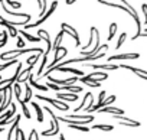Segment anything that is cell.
<instances>
[{
    "instance_id": "obj_3",
    "label": "cell",
    "mask_w": 147,
    "mask_h": 140,
    "mask_svg": "<svg viewBox=\"0 0 147 140\" xmlns=\"http://www.w3.org/2000/svg\"><path fill=\"white\" fill-rule=\"evenodd\" d=\"M58 121H65L66 124H77V126H85L87 123L92 121L94 117L91 114H72L66 117H56Z\"/></svg>"
},
{
    "instance_id": "obj_17",
    "label": "cell",
    "mask_w": 147,
    "mask_h": 140,
    "mask_svg": "<svg viewBox=\"0 0 147 140\" xmlns=\"http://www.w3.org/2000/svg\"><path fill=\"white\" fill-rule=\"evenodd\" d=\"M140 58V53H118V55H113L108 58V62H113V61H121V59H138Z\"/></svg>"
},
{
    "instance_id": "obj_39",
    "label": "cell",
    "mask_w": 147,
    "mask_h": 140,
    "mask_svg": "<svg viewBox=\"0 0 147 140\" xmlns=\"http://www.w3.org/2000/svg\"><path fill=\"white\" fill-rule=\"evenodd\" d=\"M46 61H48V55L43 53V59H42V64H40V66H39L38 77H42V74H43V68H45V65H46Z\"/></svg>"
},
{
    "instance_id": "obj_26",
    "label": "cell",
    "mask_w": 147,
    "mask_h": 140,
    "mask_svg": "<svg viewBox=\"0 0 147 140\" xmlns=\"http://www.w3.org/2000/svg\"><path fill=\"white\" fill-rule=\"evenodd\" d=\"M20 35H22L23 38H26L29 42H40V39H39L38 36H33V35L28 33V32H26V30H23V29H20Z\"/></svg>"
},
{
    "instance_id": "obj_20",
    "label": "cell",
    "mask_w": 147,
    "mask_h": 140,
    "mask_svg": "<svg viewBox=\"0 0 147 140\" xmlns=\"http://www.w3.org/2000/svg\"><path fill=\"white\" fill-rule=\"evenodd\" d=\"M56 98H58L59 101H62V103H65V101L72 103V101H77V100H78V94H72V93H58V94H56Z\"/></svg>"
},
{
    "instance_id": "obj_24",
    "label": "cell",
    "mask_w": 147,
    "mask_h": 140,
    "mask_svg": "<svg viewBox=\"0 0 147 140\" xmlns=\"http://www.w3.org/2000/svg\"><path fill=\"white\" fill-rule=\"evenodd\" d=\"M15 114H16V106L15 104H10V110L6 111L5 114H0V120H10Z\"/></svg>"
},
{
    "instance_id": "obj_42",
    "label": "cell",
    "mask_w": 147,
    "mask_h": 140,
    "mask_svg": "<svg viewBox=\"0 0 147 140\" xmlns=\"http://www.w3.org/2000/svg\"><path fill=\"white\" fill-rule=\"evenodd\" d=\"M7 39H9L7 32H2V39H0V48H3V46L7 43Z\"/></svg>"
},
{
    "instance_id": "obj_16",
    "label": "cell",
    "mask_w": 147,
    "mask_h": 140,
    "mask_svg": "<svg viewBox=\"0 0 147 140\" xmlns=\"http://www.w3.org/2000/svg\"><path fill=\"white\" fill-rule=\"evenodd\" d=\"M77 81H78V77H71V78H66V80H56V78L49 77V83L55 84V85H74Z\"/></svg>"
},
{
    "instance_id": "obj_34",
    "label": "cell",
    "mask_w": 147,
    "mask_h": 140,
    "mask_svg": "<svg viewBox=\"0 0 147 140\" xmlns=\"http://www.w3.org/2000/svg\"><path fill=\"white\" fill-rule=\"evenodd\" d=\"M69 129L72 130H80V131H84V133H90V129L85 127V126H77V124H68Z\"/></svg>"
},
{
    "instance_id": "obj_32",
    "label": "cell",
    "mask_w": 147,
    "mask_h": 140,
    "mask_svg": "<svg viewBox=\"0 0 147 140\" xmlns=\"http://www.w3.org/2000/svg\"><path fill=\"white\" fill-rule=\"evenodd\" d=\"M25 87H26V97H25L22 101L26 104V103H29V101L32 100V87H30L29 84H25Z\"/></svg>"
},
{
    "instance_id": "obj_40",
    "label": "cell",
    "mask_w": 147,
    "mask_h": 140,
    "mask_svg": "<svg viewBox=\"0 0 147 140\" xmlns=\"http://www.w3.org/2000/svg\"><path fill=\"white\" fill-rule=\"evenodd\" d=\"M5 5H9V6H12L13 9L22 7V2H15V0H7V2H5Z\"/></svg>"
},
{
    "instance_id": "obj_49",
    "label": "cell",
    "mask_w": 147,
    "mask_h": 140,
    "mask_svg": "<svg viewBox=\"0 0 147 140\" xmlns=\"http://www.w3.org/2000/svg\"><path fill=\"white\" fill-rule=\"evenodd\" d=\"M72 3H75L74 0H66V5H72Z\"/></svg>"
},
{
    "instance_id": "obj_8",
    "label": "cell",
    "mask_w": 147,
    "mask_h": 140,
    "mask_svg": "<svg viewBox=\"0 0 147 140\" xmlns=\"http://www.w3.org/2000/svg\"><path fill=\"white\" fill-rule=\"evenodd\" d=\"M53 71H59V72H71V74H75V75H78V78L80 77H84V72L81 71V69H75V68H69V66H61V68H51V69H48V71L42 75V77H48L51 72H53Z\"/></svg>"
},
{
    "instance_id": "obj_50",
    "label": "cell",
    "mask_w": 147,
    "mask_h": 140,
    "mask_svg": "<svg viewBox=\"0 0 147 140\" xmlns=\"http://www.w3.org/2000/svg\"><path fill=\"white\" fill-rule=\"evenodd\" d=\"M61 140H66V139H65V136H63V134H62V136H61Z\"/></svg>"
},
{
    "instance_id": "obj_15",
    "label": "cell",
    "mask_w": 147,
    "mask_h": 140,
    "mask_svg": "<svg viewBox=\"0 0 147 140\" xmlns=\"http://www.w3.org/2000/svg\"><path fill=\"white\" fill-rule=\"evenodd\" d=\"M84 66H92L94 69H100V71H105V69H110V71H115V69L118 68V65L115 64H82Z\"/></svg>"
},
{
    "instance_id": "obj_27",
    "label": "cell",
    "mask_w": 147,
    "mask_h": 140,
    "mask_svg": "<svg viewBox=\"0 0 147 140\" xmlns=\"http://www.w3.org/2000/svg\"><path fill=\"white\" fill-rule=\"evenodd\" d=\"M78 80H80L82 84H85V85H90V87H92V88H97V87H100V84H98V83H94V81H91V80H90V78H87L85 75H84V77H80Z\"/></svg>"
},
{
    "instance_id": "obj_44",
    "label": "cell",
    "mask_w": 147,
    "mask_h": 140,
    "mask_svg": "<svg viewBox=\"0 0 147 140\" xmlns=\"http://www.w3.org/2000/svg\"><path fill=\"white\" fill-rule=\"evenodd\" d=\"M140 36H143V38H144V36H147V32H146V30H144V32L141 30V32L136 33V35H134L133 38H131V41H136V39H137V38H140Z\"/></svg>"
},
{
    "instance_id": "obj_46",
    "label": "cell",
    "mask_w": 147,
    "mask_h": 140,
    "mask_svg": "<svg viewBox=\"0 0 147 140\" xmlns=\"http://www.w3.org/2000/svg\"><path fill=\"white\" fill-rule=\"evenodd\" d=\"M141 9H143V15H144V18L147 19V3H143V5H141Z\"/></svg>"
},
{
    "instance_id": "obj_36",
    "label": "cell",
    "mask_w": 147,
    "mask_h": 140,
    "mask_svg": "<svg viewBox=\"0 0 147 140\" xmlns=\"http://www.w3.org/2000/svg\"><path fill=\"white\" fill-rule=\"evenodd\" d=\"M117 33V23H111L110 25V33H108V41H113L114 35Z\"/></svg>"
},
{
    "instance_id": "obj_4",
    "label": "cell",
    "mask_w": 147,
    "mask_h": 140,
    "mask_svg": "<svg viewBox=\"0 0 147 140\" xmlns=\"http://www.w3.org/2000/svg\"><path fill=\"white\" fill-rule=\"evenodd\" d=\"M28 52H38L39 55L43 53V49L40 48H32V49H15V51H9V52H3L0 55V59L2 61H13L16 59L19 55H23V53H28Z\"/></svg>"
},
{
    "instance_id": "obj_12",
    "label": "cell",
    "mask_w": 147,
    "mask_h": 140,
    "mask_svg": "<svg viewBox=\"0 0 147 140\" xmlns=\"http://www.w3.org/2000/svg\"><path fill=\"white\" fill-rule=\"evenodd\" d=\"M38 38L40 39V42H45L46 43V51H45V55H48L51 51H52V41L49 38V33L43 29H39L38 30Z\"/></svg>"
},
{
    "instance_id": "obj_31",
    "label": "cell",
    "mask_w": 147,
    "mask_h": 140,
    "mask_svg": "<svg viewBox=\"0 0 147 140\" xmlns=\"http://www.w3.org/2000/svg\"><path fill=\"white\" fill-rule=\"evenodd\" d=\"M62 38H63V33H62V32H59V33L56 35V39H55V42H52V49H58V48L61 46Z\"/></svg>"
},
{
    "instance_id": "obj_37",
    "label": "cell",
    "mask_w": 147,
    "mask_h": 140,
    "mask_svg": "<svg viewBox=\"0 0 147 140\" xmlns=\"http://www.w3.org/2000/svg\"><path fill=\"white\" fill-rule=\"evenodd\" d=\"M38 59H39V53H36V55H33V56H29L26 62L29 64V66H32V68H33V66L36 65V62H38Z\"/></svg>"
},
{
    "instance_id": "obj_53",
    "label": "cell",
    "mask_w": 147,
    "mask_h": 140,
    "mask_svg": "<svg viewBox=\"0 0 147 140\" xmlns=\"http://www.w3.org/2000/svg\"><path fill=\"white\" fill-rule=\"evenodd\" d=\"M0 35H2V32H0Z\"/></svg>"
},
{
    "instance_id": "obj_10",
    "label": "cell",
    "mask_w": 147,
    "mask_h": 140,
    "mask_svg": "<svg viewBox=\"0 0 147 140\" xmlns=\"http://www.w3.org/2000/svg\"><path fill=\"white\" fill-rule=\"evenodd\" d=\"M36 98H39V100H42V101H48V103H51L55 108H58V110H61V111H66V110H69V107H68V104L66 103H62V101H59V100H56V98H49V97H43V95H36Z\"/></svg>"
},
{
    "instance_id": "obj_29",
    "label": "cell",
    "mask_w": 147,
    "mask_h": 140,
    "mask_svg": "<svg viewBox=\"0 0 147 140\" xmlns=\"http://www.w3.org/2000/svg\"><path fill=\"white\" fill-rule=\"evenodd\" d=\"M32 107L36 110V116H38V121L39 123H42L43 121V111H42V108L38 106V103H32Z\"/></svg>"
},
{
    "instance_id": "obj_35",
    "label": "cell",
    "mask_w": 147,
    "mask_h": 140,
    "mask_svg": "<svg viewBox=\"0 0 147 140\" xmlns=\"http://www.w3.org/2000/svg\"><path fill=\"white\" fill-rule=\"evenodd\" d=\"M94 130H104V131H111L113 130V126H107V124H95L92 126Z\"/></svg>"
},
{
    "instance_id": "obj_45",
    "label": "cell",
    "mask_w": 147,
    "mask_h": 140,
    "mask_svg": "<svg viewBox=\"0 0 147 140\" xmlns=\"http://www.w3.org/2000/svg\"><path fill=\"white\" fill-rule=\"evenodd\" d=\"M23 46H25V41H23L22 38H19V39H18V48H19V49H23Z\"/></svg>"
},
{
    "instance_id": "obj_9",
    "label": "cell",
    "mask_w": 147,
    "mask_h": 140,
    "mask_svg": "<svg viewBox=\"0 0 147 140\" xmlns=\"http://www.w3.org/2000/svg\"><path fill=\"white\" fill-rule=\"evenodd\" d=\"M19 121H20V114H18L15 117V120L12 121V127L7 131V140H19Z\"/></svg>"
},
{
    "instance_id": "obj_52",
    "label": "cell",
    "mask_w": 147,
    "mask_h": 140,
    "mask_svg": "<svg viewBox=\"0 0 147 140\" xmlns=\"http://www.w3.org/2000/svg\"><path fill=\"white\" fill-rule=\"evenodd\" d=\"M0 80H2V77H0Z\"/></svg>"
},
{
    "instance_id": "obj_43",
    "label": "cell",
    "mask_w": 147,
    "mask_h": 140,
    "mask_svg": "<svg viewBox=\"0 0 147 140\" xmlns=\"http://www.w3.org/2000/svg\"><path fill=\"white\" fill-rule=\"evenodd\" d=\"M29 140H39V134H38L36 129H32V130H30V136H29Z\"/></svg>"
},
{
    "instance_id": "obj_21",
    "label": "cell",
    "mask_w": 147,
    "mask_h": 140,
    "mask_svg": "<svg viewBox=\"0 0 147 140\" xmlns=\"http://www.w3.org/2000/svg\"><path fill=\"white\" fill-rule=\"evenodd\" d=\"M87 78H90L91 81H94V83H101V81H105L107 78H108V74L107 72H102V71H100V72H92V74H90V75H85Z\"/></svg>"
},
{
    "instance_id": "obj_41",
    "label": "cell",
    "mask_w": 147,
    "mask_h": 140,
    "mask_svg": "<svg viewBox=\"0 0 147 140\" xmlns=\"http://www.w3.org/2000/svg\"><path fill=\"white\" fill-rule=\"evenodd\" d=\"M127 39V33L125 32H123L121 35H120V39H118V42H117V46H115V49H120L121 48V45L124 43V41Z\"/></svg>"
},
{
    "instance_id": "obj_5",
    "label": "cell",
    "mask_w": 147,
    "mask_h": 140,
    "mask_svg": "<svg viewBox=\"0 0 147 140\" xmlns=\"http://www.w3.org/2000/svg\"><path fill=\"white\" fill-rule=\"evenodd\" d=\"M56 6H58V2H52V3H51V7L46 10V13H45L42 18H39V19H38L35 23H28V25H25V26H23V30H26V29H33V28H36V26L42 25V23H43V22H45V20H46V19H48V18H49V16L53 13V12H55Z\"/></svg>"
},
{
    "instance_id": "obj_7",
    "label": "cell",
    "mask_w": 147,
    "mask_h": 140,
    "mask_svg": "<svg viewBox=\"0 0 147 140\" xmlns=\"http://www.w3.org/2000/svg\"><path fill=\"white\" fill-rule=\"evenodd\" d=\"M42 110H46V111L51 114V117H52V129H51V130H46V131H42V134H43V136H46V137L58 134V133H59V121L56 120V116H55V113H53L51 108H48V107H43Z\"/></svg>"
},
{
    "instance_id": "obj_14",
    "label": "cell",
    "mask_w": 147,
    "mask_h": 140,
    "mask_svg": "<svg viewBox=\"0 0 147 140\" xmlns=\"http://www.w3.org/2000/svg\"><path fill=\"white\" fill-rule=\"evenodd\" d=\"M114 120H118V123L121 126H128V127H140L141 123L140 121H136V120H131V118H127L124 116H113Z\"/></svg>"
},
{
    "instance_id": "obj_51",
    "label": "cell",
    "mask_w": 147,
    "mask_h": 140,
    "mask_svg": "<svg viewBox=\"0 0 147 140\" xmlns=\"http://www.w3.org/2000/svg\"><path fill=\"white\" fill-rule=\"evenodd\" d=\"M0 133H3V127H0Z\"/></svg>"
},
{
    "instance_id": "obj_22",
    "label": "cell",
    "mask_w": 147,
    "mask_h": 140,
    "mask_svg": "<svg viewBox=\"0 0 147 140\" xmlns=\"http://www.w3.org/2000/svg\"><path fill=\"white\" fill-rule=\"evenodd\" d=\"M30 72H32V66H28L26 69L20 71L19 77L16 78V84H19V85H20V84H26V81H28V78H29Z\"/></svg>"
},
{
    "instance_id": "obj_11",
    "label": "cell",
    "mask_w": 147,
    "mask_h": 140,
    "mask_svg": "<svg viewBox=\"0 0 147 140\" xmlns=\"http://www.w3.org/2000/svg\"><path fill=\"white\" fill-rule=\"evenodd\" d=\"M61 32L62 33H68L69 36H72L74 39H75V46L78 48L80 45H81V42H80V35H78V32H77V29H74L71 25H68V23H62L61 25Z\"/></svg>"
},
{
    "instance_id": "obj_19",
    "label": "cell",
    "mask_w": 147,
    "mask_h": 140,
    "mask_svg": "<svg viewBox=\"0 0 147 140\" xmlns=\"http://www.w3.org/2000/svg\"><path fill=\"white\" fill-rule=\"evenodd\" d=\"M118 68H123V69H128V71H131V72L137 74V75H138L140 78H143V80H147V72L144 71V69H140V68H134V66H130V65H124V64L118 65Z\"/></svg>"
},
{
    "instance_id": "obj_6",
    "label": "cell",
    "mask_w": 147,
    "mask_h": 140,
    "mask_svg": "<svg viewBox=\"0 0 147 140\" xmlns=\"http://www.w3.org/2000/svg\"><path fill=\"white\" fill-rule=\"evenodd\" d=\"M92 103H94V95L88 91V93L85 94V97L82 98V103L75 108L77 114H80V111H81V110H82V111H85L87 114H90V110L92 108Z\"/></svg>"
},
{
    "instance_id": "obj_47",
    "label": "cell",
    "mask_w": 147,
    "mask_h": 140,
    "mask_svg": "<svg viewBox=\"0 0 147 140\" xmlns=\"http://www.w3.org/2000/svg\"><path fill=\"white\" fill-rule=\"evenodd\" d=\"M18 133H19V139H20V140H26V137H25V134H23L22 129H19V130H18Z\"/></svg>"
},
{
    "instance_id": "obj_2",
    "label": "cell",
    "mask_w": 147,
    "mask_h": 140,
    "mask_svg": "<svg viewBox=\"0 0 147 140\" xmlns=\"http://www.w3.org/2000/svg\"><path fill=\"white\" fill-rule=\"evenodd\" d=\"M101 43H100V33H98V29L95 26H92L90 29V42L87 46L82 48L81 53L82 56H92L95 53H98V49H100Z\"/></svg>"
},
{
    "instance_id": "obj_28",
    "label": "cell",
    "mask_w": 147,
    "mask_h": 140,
    "mask_svg": "<svg viewBox=\"0 0 147 140\" xmlns=\"http://www.w3.org/2000/svg\"><path fill=\"white\" fill-rule=\"evenodd\" d=\"M28 80H29V85H30V87H35V88H38V90H40V91H48V88H46L45 85L38 84V83L33 80V77H32V75H29V78H28Z\"/></svg>"
},
{
    "instance_id": "obj_23",
    "label": "cell",
    "mask_w": 147,
    "mask_h": 140,
    "mask_svg": "<svg viewBox=\"0 0 147 140\" xmlns=\"http://www.w3.org/2000/svg\"><path fill=\"white\" fill-rule=\"evenodd\" d=\"M98 111H100V113H108V114H113V116H123V114H124V110L117 108V107H111V106L102 107V108H100Z\"/></svg>"
},
{
    "instance_id": "obj_18",
    "label": "cell",
    "mask_w": 147,
    "mask_h": 140,
    "mask_svg": "<svg viewBox=\"0 0 147 140\" xmlns=\"http://www.w3.org/2000/svg\"><path fill=\"white\" fill-rule=\"evenodd\" d=\"M66 53H68V49L66 48H63V46H59L58 49H55V58H53V61H52V64L49 65V68H52V66H55L63 56H66ZM48 68V69H49Z\"/></svg>"
},
{
    "instance_id": "obj_38",
    "label": "cell",
    "mask_w": 147,
    "mask_h": 140,
    "mask_svg": "<svg viewBox=\"0 0 147 140\" xmlns=\"http://www.w3.org/2000/svg\"><path fill=\"white\" fill-rule=\"evenodd\" d=\"M13 64H19V62H18V59H13V61H7L6 64H0V72H2V71H5L6 68L12 66Z\"/></svg>"
},
{
    "instance_id": "obj_30",
    "label": "cell",
    "mask_w": 147,
    "mask_h": 140,
    "mask_svg": "<svg viewBox=\"0 0 147 140\" xmlns=\"http://www.w3.org/2000/svg\"><path fill=\"white\" fill-rule=\"evenodd\" d=\"M115 100H117V97H115V95H110L108 98H105V100L100 104V108H102V107H108V106H110V104H113ZM100 108H98V110H100Z\"/></svg>"
},
{
    "instance_id": "obj_1",
    "label": "cell",
    "mask_w": 147,
    "mask_h": 140,
    "mask_svg": "<svg viewBox=\"0 0 147 140\" xmlns=\"http://www.w3.org/2000/svg\"><path fill=\"white\" fill-rule=\"evenodd\" d=\"M98 3H100V5H105V6H110V7H115V9H120V10L128 13V15L134 19V22H136V25H137V33L141 32V22H140V19H138V15H137L134 6H131L128 2L123 0L121 3H113V2H101V0H100Z\"/></svg>"
},
{
    "instance_id": "obj_48",
    "label": "cell",
    "mask_w": 147,
    "mask_h": 140,
    "mask_svg": "<svg viewBox=\"0 0 147 140\" xmlns=\"http://www.w3.org/2000/svg\"><path fill=\"white\" fill-rule=\"evenodd\" d=\"M9 123H12V121H9V120H0V127H3V126H6Z\"/></svg>"
},
{
    "instance_id": "obj_25",
    "label": "cell",
    "mask_w": 147,
    "mask_h": 140,
    "mask_svg": "<svg viewBox=\"0 0 147 140\" xmlns=\"http://www.w3.org/2000/svg\"><path fill=\"white\" fill-rule=\"evenodd\" d=\"M0 25L9 29V35H10L12 38H16V36H18V29H15V28H13L12 25H9L6 20H0Z\"/></svg>"
},
{
    "instance_id": "obj_33",
    "label": "cell",
    "mask_w": 147,
    "mask_h": 140,
    "mask_svg": "<svg viewBox=\"0 0 147 140\" xmlns=\"http://www.w3.org/2000/svg\"><path fill=\"white\" fill-rule=\"evenodd\" d=\"M18 103H19V104H20V107H22V113H23V116H25L26 118H30L32 116H30V111L28 110V107H26V104H25V103H23L22 100H19Z\"/></svg>"
},
{
    "instance_id": "obj_13",
    "label": "cell",
    "mask_w": 147,
    "mask_h": 140,
    "mask_svg": "<svg viewBox=\"0 0 147 140\" xmlns=\"http://www.w3.org/2000/svg\"><path fill=\"white\" fill-rule=\"evenodd\" d=\"M0 6H2V9L5 10L6 15H9V16H12V18H20L22 20H30V19H32V16L28 15V13H18V12H13V10L7 9V6L5 5V2H0Z\"/></svg>"
}]
</instances>
